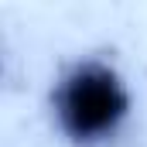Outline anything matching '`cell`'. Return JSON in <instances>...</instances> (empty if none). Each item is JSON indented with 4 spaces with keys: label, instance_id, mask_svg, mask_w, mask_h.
<instances>
[{
    "label": "cell",
    "instance_id": "cell-1",
    "mask_svg": "<svg viewBox=\"0 0 147 147\" xmlns=\"http://www.w3.org/2000/svg\"><path fill=\"white\" fill-rule=\"evenodd\" d=\"M134 92L116 65L79 58L51 86V120L72 147H103L130 123Z\"/></svg>",
    "mask_w": 147,
    "mask_h": 147
}]
</instances>
